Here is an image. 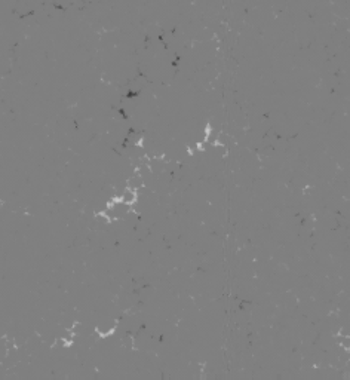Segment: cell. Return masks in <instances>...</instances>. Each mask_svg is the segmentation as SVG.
<instances>
[{"mask_svg": "<svg viewBox=\"0 0 350 380\" xmlns=\"http://www.w3.org/2000/svg\"><path fill=\"white\" fill-rule=\"evenodd\" d=\"M135 198H137V196H135L134 190H126L122 196V204H132V202L135 201Z\"/></svg>", "mask_w": 350, "mask_h": 380, "instance_id": "6da1fadb", "label": "cell"}, {"mask_svg": "<svg viewBox=\"0 0 350 380\" xmlns=\"http://www.w3.org/2000/svg\"><path fill=\"white\" fill-rule=\"evenodd\" d=\"M340 343H341V346H344L346 349H350V337H341Z\"/></svg>", "mask_w": 350, "mask_h": 380, "instance_id": "7a4b0ae2", "label": "cell"}]
</instances>
